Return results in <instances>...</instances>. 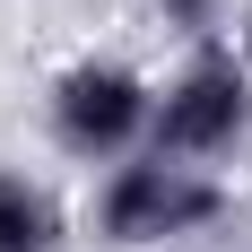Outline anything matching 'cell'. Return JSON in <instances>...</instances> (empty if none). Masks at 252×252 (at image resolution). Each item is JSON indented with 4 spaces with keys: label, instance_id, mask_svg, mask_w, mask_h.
Here are the masks:
<instances>
[{
    "label": "cell",
    "instance_id": "cell-3",
    "mask_svg": "<svg viewBox=\"0 0 252 252\" xmlns=\"http://www.w3.org/2000/svg\"><path fill=\"white\" fill-rule=\"evenodd\" d=\"M148 87L130 70H113V61H78L70 78H61V96H52V130H61V148L78 157H122L139 130H148Z\"/></svg>",
    "mask_w": 252,
    "mask_h": 252
},
{
    "label": "cell",
    "instance_id": "cell-1",
    "mask_svg": "<svg viewBox=\"0 0 252 252\" xmlns=\"http://www.w3.org/2000/svg\"><path fill=\"white\" fill-rule=\"evenodd\" d=\"M148 122H157V157H218V148H235L244 122H252V87L235 70V52H200L165 87V104Z\"/></svg>",
    "mask_w": 252,
    "mask_h": 252
},
{
    "label": "cell",
    "instance_id": "cell-5",
    "mask_svg": "<svg viewBox=\"0 0 252 252\" xmlns=\"http://www.w3.org/2000/svg\"><path fill=\"white\" fill-rule=\"evenodd\" d=\"M165 9H174L183 26H209V0H165Z\"/></svg>",
    "mask_w": 252,
    "mask_h": 252
},
{
    "label": "cell",
    "instance_id": "cell-4",
    "mask_svg": "<svg viewBox=\"0 0 252 252\" xmlns=\"http://www.w3.org/2000/svg\"><path fill=\"white\" fill-rule=\"evenodd\" d=\"M52 235H61L52 200L26 174H0V252H52Z\"/></svg>",
    "mask_w": 252,
    "mask_h": 252
},
{
    "label": "cell",
    "instance_id": "cell-2",
    "mask_svg": "<svg viewBox=\"0 0 252 252\" xmlns=\"http://www.w3.org/2000/svg\"><path fill=\"white\" fill-rule=\"evenodd\" d=\"M226 209V191L218 183H200L191 165H122L113 174V191H104V235L113 244H165V235H191L209 226Z\"/></svg>",
    "mask_w": 252,
    "mask_h": 252
},
{
    "label": "cell",
    "instance_id": "cell-6",
    "mask_svg": "<svg viewBox=\"0 0 252 252\" xmlns=\"http://www.w3.org/2000/svg\"><path fill=\"white\" fill-rule=\"evenodd\" d=\"M244 61H252V18H244Z\"/></svg>",
    "mask_w": 252,
    "mask_h": 252
}]
</instances>
